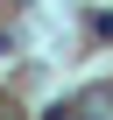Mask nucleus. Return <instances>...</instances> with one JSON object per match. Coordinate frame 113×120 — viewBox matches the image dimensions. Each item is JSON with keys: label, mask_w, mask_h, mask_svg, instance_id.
Segmentation results:
<instances>
[{"label": "nucleus", "mask_w": 113, "mask_h": 120, "mask_svg": "<svg viewBox=\"0 0 113 120\" xmlns=\"http://www.w3.org/2000/svg\"><path fill=\"white\" fill-rule=\"evenodd\" d=\"M64 113H78V120H113V85H85Z\"/></svg>", "instance_id": "nucleus-1"}]
</instances>
